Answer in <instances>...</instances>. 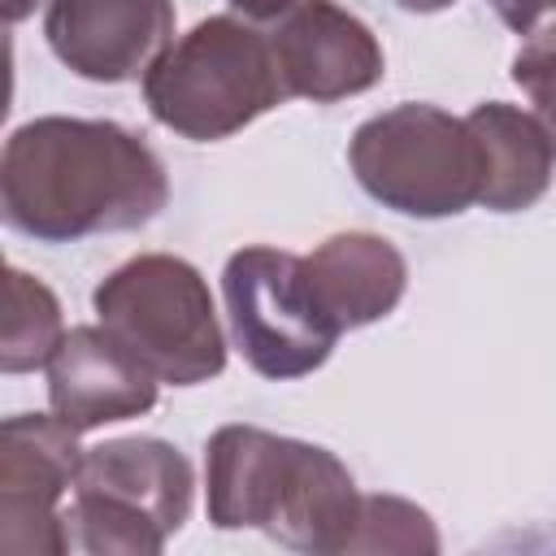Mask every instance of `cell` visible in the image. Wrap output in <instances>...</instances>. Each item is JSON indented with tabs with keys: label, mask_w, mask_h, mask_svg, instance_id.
<instances>
[{
	"label": "cell",
	"mask_w": 556,
	"mask_h": 556,
	"mask_svg": "<svg viewBox=\"0 0 556 556\" xmlns=\"http://www.w3.org/2000/svg\"><path fill=\"white\" fill-rule=\"evenodd\" d=\"M169 200L161 156L126 126L96 117H35L4 139V222L39 243L139 230Z\"/></svg>",
	"instance_id": "cell-1"
},
{
	"label": "cell",
	"mask_w": 556,
	"mask_h": 556,
	"mask_svg": "<svg viewBox=\"0 0 556 556\" xmlns=\"http://www.w3.org/2000/svg\"><path fill=\"white\" fill-rule=\"evenodd\" d=\"M204 491L217 530H265L274 543L313 556L348 552L365 500L334 452L261 426L213 430Z\"/></svg>",
	"instance_id": "cell-2"
},
{
	"label": "cell",
	"mask_w": 556,
	"mask_h": 556,
	"mask_svg": "<svg viewBox=\"0 0 556 556\" xmlns=\"http://www.w3.org/2000/svg\"><path fill=\"white\" fill-rule=\"evenodd\" d=\"M287 100L269 35L235 13H213L178 35L143 74L148 113L195 143H217Z\"/></svg>",
	"instance_id": "cell-3"
},
{
	"label": "cell",
	"mask_w": 556,
	"mask_h": 556,
	"mask_svg": "<svg viewBox=\"0 0 556 556\" xmlns=\"http://www.w3.org/2000/svg\"><path fill=\"white\" fill-rule=\"evenodd\" d=\"M191 460L152 434L83 452L65 508V539L91 556H156L191 517Z\"/></svg>",
	"instance_id": "cell-4"
},
{
	"label": "cell",
	"mask_w": 556,
	"mask_h": 556,
	"mask_svg": "<svg viewBox=\"0 0 556 556\" xmlns=\"http://www.w3.org/2000/svg\"><path fill=\"white\" fill-rule=\"evenodd\" d=\"M100 326L161 382L195 387L226 369V334L204 274L169 252L122 261L91 291Z\"/></svg>",
	"instance_id": "cell-5"
},
{
	"label": "cell",
	"mask_w": 556,
	"mask_h": 556,
	"mask_svg": "<svg viewBox=\"0 0 556 556\" xmlns=\"http://www.w3.org/2000/svg\"><path fill=\"white\" fill-rule=\"evenodd\" d=\"M348 165L365 195L404 217H456L478 204V143L465 117L434 104H395L356 126Z\"/></svg>",
	"instance_id": "cell-6"
},
{
	"label": "cell",
	"mask_w": 556,
	"mask_h": 556,
	"mask_svg": "<svg viewBox=\"0 0 556 556\" xmlns=\"http://www.w3.org/2000/svg\"><path fill=\"white\" fill-rule=\"evenodd\" d=\"M222 295L230 339L261 378L287 382L330 361L339 330L313 300L304 256L265 243L239 248L222 269Z\"/></svg>",
	"instance_id": "cell-7"
},
{
	"label": "cell",
	"mask_w": 556,
	"mask_h": 556,
	"mask_svg": "<svg viewBox=\"0 0 556 556\" xmlns=\"http://www.w3.org/2000/svg\"><path fill=\"white\" fill-rule=\"evenodd\" d=\"M78 430L56 413H17L0 430V547L13 556H61V500L78 478Z\"/></svg>",
	"instance_id": "cell-8"
},
{
	"label": "cell",
	"mask_w": 556,
	"mask_h": 556,
	"mask_svg": "<svg viewBox=\"0 0 556 556\" xmlns=\"http://www.w3.org/2000/svg\"><path fill=\"white\" fill-rule=\"evenodd\" d=\"M287 100L334 104L382 83L387 56L374 30L334 0H295L265 30Z\"/></svg>",
	"instance_id": "cell-9"
},
{
	"label": "cell",
	"mask_w": 556,
	"mask_h": 556,
	"mask_svg": "<svg viewBox=\"0 0 556 556\" xmlns=\"http://www.w3.org/2000/svg\"><path fill=\"white\" fill-rule=\"evenodd\" d=\"M52 56L87 83H130L174 43V0H48Z\"/></svg>",
	"instance_id": "cell-10"
},
{
	"label": "cell",
	"mask_w": 556,
	"mask_h": 556,
	"mask_svg": "<svg viewBox=\"0 0 556 556\" xmlns=\"http://www.w3.org/2000/svg\"><path fill=\"white\" fill-rule=\"evenodd\" d=\"M156 382L161 378L104 326L65 330L48 361V404L78 434L143 417L156 404Z\"/></svg>",
	"instance_id": "cell-11"
},
{
	"label": "cell",
	"mask_w": 556,
	"mask_h": 556,
	"mask_svg": "<svg viewBox=\"0 0 556 556\" xmlns=\"http://www.w3.org/2000/svg\"><path fill=\"white\" fill-rule=\"evenodd\" d=\"M304 278L317 308L343 334L382 321L404 300L408 265L391 239L369 230H343L304 256Z\"/></svg>",
	"instance_id": "cell-12"
},
{
	"label": "cell",
	"mask_w": 556,
	"mask_h": 556,
	"mask_svg": "<svg viewBox=\"0 0 556 556\" xmlns=\"http://www.w3.org/2000/svg\"><path fill=\"white\" fill-rule=\"evenodd\" d=\"M478 143V204L491 213H521L552 187V139L534 113L486 100L469 117Z\"/></svg>",
	"instance_id": "cell-13"
},
{
	"label": "cell",
	"mask_w": 556,
	"mask_h": 556,
	"mask_svg": "<svg viewBox=\"0 0 556 556\" xmlns=\"http://www.w3.org/2000/svg\"><path fill=\"white\" fill-rule=\"evenodd\" d=\"M61 300L26 269L4 274V330H0V369L4 374H30L52 361L61 348Z\"/></svg>",
	"instance_id": "cell-14"
},
{
	"label": "cell",
	"mask_w": 556,
	"mask_h": 556,
	"mask_svg": "<svg viewBox=\"0 0 556 556\" xmlns=\"http://www.w3.org/2000/svg\"><path fill=\"white\" fill-rule=\"evenodd\" d=\"M348 552H404V556L426 552L430 556L439 552V530L426 508L400 495H365Z\"/></svg>",
	"instance_id": "cell-15"
},
{
	"label": "cell",
	"mask_w": 556,
	"mask_h": 556,
	"mask_svg": "<svg viewBox=\"0 0 556 556\" xmlns=\"http://www.w3.org/2000/svg\"><path fill=\"white\" fill-rule=\"evenodd\" d=\"M513 83L530 96L534 117L543 122L556 152V22L534 26L513 56Z\"/></svg>",
	"instance_id": "cell-16"
},
{
	"label": "cell",
	"mask_w": 556,
	"mask_h": 556,
	"mask_svg": "<svg viewBox=\"0 0 556 556\" xmlns=\"http://www.w3.org/2000/svg\"><path fill=\"white\" fill-rule=\"evenodd\" d=\"M495 9V17L517 30V35H530L547 13H556V0H486Z\"/></svg>",
	"instance_id": "cell-17"
},
{
	"label": "cell",
	"mask_w": 556,
	"mask_h": 556,
	"mask_svg": "<svg viewBox=\"0 0 556 556\" xmlns=\"http://www.w3.org/2000/svg\"><path fill=\"white\" fill-rule=\"evenodd\" d=\"M243 17H256V22H274L278 13H287L295 0H230Z\"/></svg>",
	"instance_id": "cell-18"
},
{
	"label": "cell",
	"mask_w": 556,
	"mask_h": 556,
	"mask_svg": "<svg viewBox=\"0 0 556 556\" xmlns=\"http://www.w3.org/2000/svg\"><path fill=\"white\" fill-rule=\"evenodd\" d=\"M400 9H408V13H443V9H452L456 0H395Z\"/></svg>",
	"instance_id": "cell-19"
},
{
	"label": "cell",
	"mask_w": 556,
	"mask_h": 556,
	"mask_svg": "<svg viewBox=\"0 0 556 556\" xmlns=\"http://www.w3.org/2000/svg\"><path fill=\"white\" fill-rule=\"evenodd\" d=\"M35 4H39V0H4V17H9V22H22V17L35 13Z\"/></svg>",
	"instance_id": "cell-20"
}]
</instances>
